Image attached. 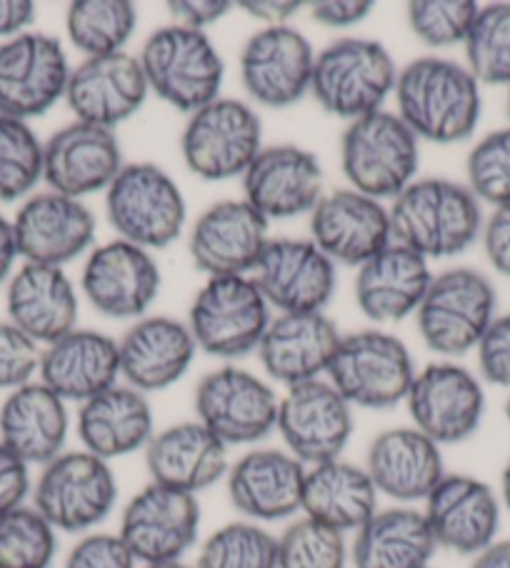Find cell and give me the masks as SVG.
Returning <instances> with one entry per match:
<instances>
[{
    "label": "cell",
    "instance_id": "cell-50",
    "mask_svg": "<svg viewBox=\"0 0 510 568\" xmlns=\"http://www.w3.org/2000/svg\"><path fill=\"white\" fill-rule=\"evenodd\" d=\"M31 488V466L0 440V514L23 506Z\"/></svg>",
    "mask_w": 510,
    "mask_h": 568
},
{
    "label": "cell",
    "instance_id": "cell-25",
    "mask_svg": "<svg viewBox=\"0 0 510 568\" xmlns=\"http://www.w3.org/2000/svg\"><path fill=\"white\" fill-rule=\"evenodd\" d=\"M151 88L141 61L131 53L85 58L71 71L65 101L75 121L113 131L143 108Z\"/></svg>",
    "mask_w": 510,
    "mask_h": 568
},
{
    "label": "cell",
    "instance_id": "cell-41",
    "mask_svg": "<svg viewBox=\"0 0 510 568\" xmlns=\"http://www.w3.org/2000/svg\"><path fill=\"white\" fill-rule=\"evenodd\" d=\"M195 568H278V538L251 521L225 524L205 538Z\"/></svg>",
    "mask_w": 510,
    "mask_h": 568
},
{
    "label": "cell",
    "instance_id": "cell-53",
    "mask_svg": "<svg viewBox=\"0 0 510 568\" xmlns=\"http://www.w3.org/2000/svg\"><path fill=\"white\" fill-rule=\"evenodd\" d=\"M370 11L373 3L368 0H318L310 6V18L320 26L333 28V31H343V28L366 21Z\"/></svg>",
    "mask_w": 510,
    "mask_h": 568
},
{
    "label": "cell",
    "instance_id": "cell-34",
    "mask_svg": "<svg viewBox=\"0 0 510 568\" xmlns=\"http://www.w3.org/2000/svg\"><path fill=\"white\" fill-rule=\"evenodd\" d=\"M71 416L65 400L41 381L8 394L0 406V440L28 466H45L63 454Z\"/></svg>",
    "mask_w": 510,
    "mask_h": 568
},
{
    "label": "cell",
    "instance_id": "cell-42",
    "mask_svg": "<svg viewBox=\"0 0 510 568\" xmlns=\"http://www.w3.org/2000/svg\"><path fill=\"white\" fill-rule=\"evenodd\" d=\"M55 551V528L35 506L0 514V568H51Z\"/></svg>",
    "mask_w": 510,
    "mask_h": 568
},
{
    "label": "cell",
    "instance_id": "cell-55",
    "mask_svg": "<svg viewBox=\"0 0 510 568\" xmlns=\"http://www.w3.org/2000/svg\"><path fill=\"white\" fill-rule=\"evenodd\" d=\"M35 21V6L31 0H0V38H11L26 33Z\"/></svg>",
    "mask_w": 510,
    "mask_h": 568
},
{
    "label": "cell",
    "instance_id": "cell-16",
    "mask_svg": "<svg viewBox=\"0 0 510 568\" xmlns=\"http://www.w3.org/2000/svg\"><path fill=\"white\" fill-rule=\"evenodd\" d=\"M408 410L414 428L438 446L468 440L486 414V394L480 381L458 364H430L418 371L408 390Z\"/></svg>",
    "mask_w": 510,
    "mask_h": 568
},
{
    "label": "cell",
    "instance_id": "cell-40",
    "mask_svg": "<svg viewBox=\"0 0 510 568\" xmlns=\"http://www.w3.org/2000/svg\"><path fill=\"white\" fill-rule=\"evenodd\" d=\"M463 45L478 83L510 88V3L480 8Z\"/></svg>",
    "mask_w": 510,
    "mask_h": 568
},
{
    "label": "cell",
    "instance_id": "cell-48",
    "mask_svg": "<svg viewBox=\"0 0 510 568\" xmlns=\"http://www.w3.org/2000/svg\"><path fill=\"white\" fill-rule=\"evenodd\" d=\"M65 568H139L118 534H88L65 558Z\"/></svg>",
    "mask_w": 510,
    "mask_h": 568
},
{
    "label": "cell",
    "instance_id": "cell-43",
    "mask_svg": "<svg viewBox=\"0 0 510 568\" xmlns=\"http://www.w3.org/2000/svg\"><path fill=\"white\" fill-rule=\"evenodd\" d=\"M43 179V143L31 125L0 115V201L26 199Z\"/></svg>",
    "mask_w": 510,
    "mask_h": 568
},
{
    "label": "cell",
    "instance_id": "cell-1",
    "mask_svg": "<svg viewBox=\"0 0 510 568\" xmlns=\"http://www.w3.org/2000/svg\"><path fill=\"white\" fill-rule=\"evenodd\" d=\"M394 93L400 121L418 141H466L480 121V83L466 65L446 58H416L398 71Z\"/></svg>",
    "mask_w": 510,
    "mask_h": 568
},
{
    "label": "cell",
    "instance_id": "cell-35",
    "mask_svg": "<svg viewBox=\"0 0 510 568\" xmlns=\"http://www.w3.org/2000/svg\"><path fill=\"white\" fill-rule=\"evenodd\" d=\"M430 281L434 273L420 253L390 243L358 268V308L376 323H398L418 311Z\"/></svg>",
    "mask_w": 510,
    "mask_h": 568
},
{
    "label": "cell",
    "instance_id": "cell-51",
    "mask_svg": "<svg viewBox=\"0 0 510 568\" xmlns=\"http://www.w3.org/2000/svg\"><path fill=\"white\" fill-rule=\"evenodd\" d=\"M483 246L490 266L510 278V203L490 213L483 225Z\"/></svg>",
    "mask_w": 510,
    "mask_h": 568
},
{
    "label": "cell",
    "instance_id": "cell-29",
    "mask_svg": "<svg viewBox=\"0 0 510 568\" xmlns=\"http://www.w3.org/2000/svg\"><path fill=\"white\" fill-rule=\"evenodd\" d=\"M195 338L188 323L169 316H145L118 341L121 376L141 394L165 390L185 376L195 358Z\"/></svg>",
    "mask_w": 510,
    "mask_h": 568
},
{
    "label": "cell",
    "instance_id": "cell-49",
    "mask_svg": "<svg viewBox=\"0 0 510 568\" xmlns=\"http://www.w3.org/2000/svg\"><path fill=\"white\" fill-rule=\"evenodd\" d=\"M476 351L480 376L488 384L510 390V313L490 323Z\"/></svg>",
    "mask_w": 510,
    "mask_h": 568
},
{
    "label": "cell",
    "instance_id": "cell-9",
    "mask_svg": "<svg viewBox=\"0 0 510 568\" xmlns=\"http://www.w3.org/2000/svg\"><path fill=\"white\" fill-rule=\"evenodd\" d=\"M271 326V306L251 276L208 278L195 293L188 328L208 356L241 358L258 351Z\"/></svg>",
    "mask_w": 510,
    "mask_h": 568
},
{
    "label": "cell",
    "instance_id": "cell-3",
    "mask_svg": "<svg viewBox=\"0 0 510 568\" xmlns=\"http://www.w3.org/2000/svg\"><path fill=\"white\" fill-rule=\"evenodd\" d=\"M396 63L388 48L368 38H340L316 55L310 93L336 119L358 121L382 111L396 91Z\"/></svg>",
    "mask_w": 510,
    "mask_h": 568
},
{
    "label": "cell",
    "instance_id": "cell-36",
    "mask_svg": "<svg viewBox=\"0 0 510 568\" xmlns=\"http://www.w3.org/2000/svg\"><path fill=\"white\" fill-rule=\"evenodd\" d=\"M75 428L83 450L111 462L145 450L153 438V408L141 390L115 384L81 404Z\"/></svg>",
    "mask_w": 510,
    "mask_h": 568
},
{
    "label": "cell",
    "instance_id": "cell-27",
    "mask_svg": "<svg viewBox=\"0 0 510 568\" xmlns=\"http://www.w3.org/2000/svg\"><path fill=\"white\" fill-rule=\"evenodd\" d=\"M308 466L280 448H255L228 468V496L251 521H283L300 511Z\"/></svg>",
    "mask_w": 510,
    "mask_h": 568
},
{
    "label": "cell",
    "instance_id": "cell-31",
    "mask_svg": "<svg viewBox=\"0 0 510 568\" xmlns=\"http://www.w3.org/2000/svg\"><path fill=\"white\" fill-rule=\"evenodd\" d=\"M366 471L378 494L414 504L443 481L446 466L440 446L418 428H390L373 438Z\"/></svg>",
    "mask_w": 510,
    "mask_h": 568
},
{
    "label": "cell",
    "instance_id": "cell-24",
    "mask_svg": "<svg viewBox=\"0 0 510 568\" xmlns=\"http://www.w3.org/2000/svg\"><path fill=\"white\" fill-rule=\"evenodd\" d=\"M123 165L115 133L83 121L63 125L43 143V181L75 201L111 189Z\"/></svg>",
    "mask_w": 510,
    "mask_h": 568
},
{
    "label": "cell",
    "instance_id": "cell-12",
    "mask_svg": "<svg viewBox=\"0 0 510 568\" xmlns=\"http://www.w3.org/2000/svg\"><path fill=\"white\" fill-rule=\"evenodd\" d=\"M280 398L266 381L248 371L223 366L195 388V420L225 446L258 444L276 430Z\"/></svg>",
    "mask_w": 510,
    "mask_h": 568
},
{
    "label": "cell",
    "instance_id": "cell-30",
    "mask_svg": "<svg viewBox=\"0 0 510 568\" xmlns=\"http://www.w3.org/2000/svg\"><path fill=\"white\" fill-rule=\"evenodd\" d=\"M145 466L153 484L195 496L228 476V446L198 420H185L153 434Z\"/></svg>",
    "mask_w": 510,
    "mask_h": 568
},
{
    "label": "cell",
    "instance_id": "cell-22",
    "mask_svg": "<svg viewBox=\"0 0 510 568\" xmlns=\"http://www.w3.org/2000/svg\"><path fill=\"white\" fill-rule=\"evenodd\" d=\"M18 256L35 266L63 268L91 248L95 219L83 201L61 193H35L13 219Z\"/></svg>",
    "mask_w": 510,
    "mask_h": 568
},
{
    "label": "cell",
    "instance_id": "cell-61",
    "mask_svg": "<svg viewBox=\"0 0 510 568\" xmlns=\"http://www.w3.org/2000/svg\"><path fill=\"white\" fill-rule=\"evenodd\" d=\"M508 115H510V91H508Z\"/></svg>",
    "mask_w": 510,
    "mask_h": 568
},
{
    "label": "cell",
    "instance_id": "cell-44",
    "mask_svg": "<svg viewBox=\"0 0 510 568\" xmlns=\"http://www.w3.org/2000/svg\"><path fill=\"white\" fill-rule=\"evenodd\" d=\"M346 534L303 516L278 536V568H346Z\"/></svg>",
    "mask_w": 510,
    "mask_h": 568
},
{
    "label": "cell",
    "instance_id": "cell-45",
    "mask_svg": "<svg viewBox=\"0 0 510 568\" xmlns=\"http://www.w3.org/2000/svg\"><path fill=\"white\" fill-rule=\"evenodd\" d=\"M480 6L473 0H416L408 6V26L428 48L466 43Z\"/></svg>",
    "mask_w": 510,
    "mask_h": 568
},
{
    "label": "cell",
    "instance_id": "cell-33",
    "mask_svg": "<svg viewBox=\"0 0 510 568\" xmlns=\"http://www.w3.org/2000/svg\"><path fill=\"white\" fill-rule=\"evenodd\" d=\"M6 311L8 321L28 338L51 346L75 331L78 293L63 268L26 263L8 283Z\"/></svg>",
    "mask_w": 510,
    "mask_h": 568
},
{
    "label": "cell",
    "instance_id": "cell-20",
    "mask_svg": "<svg viewBox=\"0 0 510 568\" xmlns=\"http://www.w3.org/2000/svg\"><path fill=\"white\" fill-rule=\"evenodd\" d=\"M310 241L333 263L360 268L394 243L390 211L380 201L353 189L323 193L310 211Z\"/></svg>",
    "mask_w": 510,
    "mask_h": 568
},
{
    "label": "cell",
    "instance_id": "cell-54",
    "mask_svg": "<svg viewBox=\"0 0 510 568\" xmlns=\"http://www.w3.org/2000/svg\"><path fill=\"white\" fill-rule=\"evenodd\" d=\"M241 8L248 16L258 18L261 23H266V28H276V26H288L293 16H298L303 3L298 0H245Z\"/></svg>",
    "mask_w": 510,
    "mask_h": 568
},
{
    "label": "cell",
    "instance_id": "cell-11",
    "mask_svg": "<svg viewBox=\"0 0 510 568\" xmlns=\"http://www.w3.org/2000/svg\"><path fill=\"white\" fill-rule=\"evenodd\" d=\"M263 151V123L248 103L218 98L185 123L181 153L188 171L203 181L243 179Z\"/></svg>",
    "mask_w": 510,
    "mask_h": 568
},
{
    "label": "cell",
    "instance_id": "cell-46",
    "mask_svg": "<svg viewBox=\"0 0 510 568\" xmlns=\"http://www.w3.org/2000/svg\"><path fill=\"white\" fill-rule=\"evenodd\" d=\"M468 189L478 201L498 205L510 203V129L488 133L483 141L470 151Z\"/></svg>",
    "mask_w": 510,
    "mask_h": 568
},
{
    "label": "cell",
    "instance_id": "cell-39",
    "mask_svg": "<svg viewBox=\"0 0 510 568\" xmlns=\"http://www.w3.org/2000/svg\"><path fill=\"white\" fill-rule=\"evenodd\" d=\"M139 26V11L128 0H78L68 8L65 31L85 58L123 53Z\"/></svg>",
    "mask_w": 510,
    "mask_h": 568
},
{
    "label": "cell",
    "instance_id": "cell-2",
    "mask_svg": "<svg viewBox=\"0 0 510 568\" xmlns=\"http://www.w3.org/2000/svg\"><path fill=\"white\" fill-rule=\"evenodd\" d=\"M394 243L428 258H450L483 233V211L473 191L446 179H420L394 199Z\"/></svg>",
    "mask_w": 510,
    "mask_h": 568
},
{
    "label": "cell",
    "instance_id": "cell-58",
    "mask_svg": "<svg viewBox=\"0 0 510 568\" xmlns=\"http://www.w3.org/2000/svg\"><path fill=\"white\" fill-rule=\"evenodd\" d=\"M500 496H503V504L510 511V462L503 468V476H500Z\"/></svg>",
    "mask_w": 510,
    "mask_h": 568
},
{
    "label": "cell",
    "instance_id": "cell-37",
    "mask_svg": "<svg viewBox=\"0 0 510 568\" xmlns=\"http://www.w3.org/2000/svg\"><path fill=\"white\" fill-rule=\"evenodd\" d=\"M300 511L340 534H356L378 511V488L373 486L366 466L343 458L308 466Z\"/></svg>",
    "mask_w": 510,
    "mask_h": 568
},
{
    "label": "cell",
    "instance_id": "cell-52",
    "mask_svg": "<svg viewBox=\"0 0 510 568\" xmlns=\"http://www.w3.org/2000/svg\"><path fill=\"white\" fill-rule=\"evenodd\" d=\"M233 3L225 0H171L169 11L173 16V26L191 28V31H203L218 23L223 16H228Z\"/></svg>",
    "mask_w": 510,
    "mask_h": 568
},
{
    "label": "cell",
    "instance_id": "cell-15",
    "mask_svg": "<svg viewBox=\"0 0 510 568\" xmlns=\"http://www.w3.org/2000/svg\"><path fill=\"white\" fill-rule=\"evenodd\" d=\"M276 430L303 466L336 462L353 436V406L330 381L290 386L280 398Z\"/></svg>",
    "mask_w": 510,
    "mask_h": 568
},
{
    "label": "cell",
    "instance_id": "cell-19",
    "mask_svg": "<svg viewBox=\"0 0 510 568\" xmlns=\"http://www.w3.org/2000/svg\"><path fill=\"white\" fill-rule=\"evenodd\" d=\"M251 278L280 313H320L338 283L336 263L300 239H271Z\"/></svg>",
    "mask_w": 510,
    "mask_h": 568
},
{
    "label": "cell",
    "instance_id": "cell-21",
    "mask_svg": "<svg viewBox=\"0 0 510 568\" xmlns=\"http://www.w3.org/2000/svg\"><path fill=\"white\" fill-rule=\"evenodd\" d=\"M268 221L241 201H218L191 231V258L208 278L248 276L268 246Z\"/></svg>",
    "mask_w": 510,
    "mask_h": 568
},
{
    "label": "cell",
    "instance_id": "cell-13",
    "mask_svg": "<svg viewBox=\"0 0 510 568\" xmlns=\"http://www.w3.org/2000/svg\"><path fill=\"white\" fill-rule=\"evenodd\" d=\"M71 65L63 43L26 31L0 45V115L31 121L65 98Z\"/></svg>",
    "mask_w": 510,
    "mask_h": 568
},
{
    "label": "cell",
    "instance_id": "cell-32",
    "mask_svg": "<svg viewBox=\"0 0 510 568\" xmlns=\"http://www.w3.org/2000/svg\"><path fill=\"white\" fill-rule=\"evenodd\" d=\"M41 384L61 396L65 404H85L113 388L121 378L118 341L98 331L75 328L45 346L41 356Z\"/></svg>",
    "mask_w": 510,
    "mask_h": 568
},
{
    "label": "cell",
    "instance_id": "cell-28",
    "mask_svg": "<svg viewBox=\"0 0 510 568\" xmlns=\"http://www.w3.org/2000/svg\"><path fill=\"white\" fill-rule=\"evenodd\" d=\"M340 331L326 313H280L258 346L266 374L283 386H300L328 374Z\"/></svg>",
    "mask_w": 510,
    "mask_h": 568
},
{
    "label": "cell",
    "instance_id": "cell-38",
    "mask_svg": "<svg viewBox=\"0 0 510 568\" xmlns=\"http://www.w3.org/2000/svg\"><path fill=\"white\" fill-rule=\"evenodd\" d=\"M438 544L424 511L408 506L376 511L358 528L350 558L356 568H428Z\"/></svg>",
    "mask_w": 510,
    "mask_h": 568
},
{
    "label": "cell",
    "instance_id": "cell-4",
    "mask_svg": "<svg viewBox=\"0 0 510 568\" xmlns=\"http://www.w3.org/2000/svg\"><path fill=\"white\" fill-rule=\"evenodd\" d=\"M139 61L151 91L183 113L193 115L221 98L225 65L208 33L159 28L143 43Z\"/></svg>",
    "mask_w": 510,
    "mask_h": 568
},
{
    "label": "cell",
    "instance_id": "cell-8",
    "mask_svg": "<svg viewBox=\"0 0 510 568\" xmlns=\"http://www.w3.org/2000/svg\"><path fill=\"white\" fill-rule=\"evenodd\" d=\"M328 378L350 406L386 410L408 398L416 366L408 346L382 331H358L340 338Z\"/></svg>",
    "mask_w": 510,
    "mask_h": 568
},
{
    "label": "cell",
    "instance_id": "cell-23",
    "mask_svg": "<svg viewBox=\"0 0 510 568\" xmlns=\"http://www.w3.org/2000/svg\"><path fill=\"white\" fill-rule=\"evenodd\" d=\"M424 516L438 548L478 556L498 541L500 501L493 488L466 474H446L426 498Z\"/></svg>",
    "mask_w": 510,
    "mask_h": 568
},
{
    "label": "cell",
    "instance_id": "cell-47",
    "mask_svg": "<svg viewBox=\"0 0 510 568\" xmlns=\"http://www.w3.org/2000/svg\"><path fill=\"white\" fill-rule=\"evenodd\" d=\"M43 351L11 321H0V388L16 390L31 384L41 371Z\"/></svg>",
    "mask_w": 510,
    "mask_h": 568
},
{
    "label": "cell",
    "instance_id": "cell-5",
    "mask_svg": "<svg viewBox=\"0 0 510 568\" xmlns=\"http://www.w3.org/2000/svg\"><path fill=\"white\" fill-rule=\"evenodd\" d=\"M418 139L398 113L376 111L348 123L340 141V169L353 191L370 199H398L418 173Z\"/></svg>",
    "mask_w": 510,
    "mask_h": 568
},
{
    "label": "cell",
    "instance_id": "cell-6",
    "mask_svg": "<svg viewBox=\"0 0 510 568\" xmlns=\"http://www.w3.org/2000/svg\"><path fill=\"white\" fill-rule=\"evenodd\" d=\"M105 211L118 239L145 251L181 239L188 209L169 173L153 163H128L105 191Z\"/></svg>",
    "mask_w": 510,
    "mask_h": 568
},
{
    "label": "cell",
    "instance_id": "cell-26",
    "mask_svg": "<svg viewBox=\"0 0 510 568\" xmlns=\"http://www.w3.org/2000/svg\"><path fill=\"white\" fill-rule=\"evenodd\" d=\"M243 193L268 223L298 219L323 199V169L306 149L271 145L243 173Z\"/></svg>",
    "mask_w": 510,
    "mask_h": 568
},
{
    "label": "cell",
    "instance_id": "cell-18",
    "mask_svg": "<svg viewBox=\"0 0 510 568\" xmlns=\"http://www.w3.org/2000/svg\"><path fill=\"white\" fill-rule=\"evenodd\" d=\"M83 293L108 318H143L161 291V268L151 251L115 239L91 251L83 276Z\"/></svg>",
    "mask_w": 510,
    "mask_h": 568
},
{
    "label": "cell",
    "instance_id": "cell-10",
    "mask_svg": "<svg viewBox=\"0 0 510 568\" xmlns=\"http://www.w3.org/2000/svg\"><path fill=\"white\" fill-rule=\"evenodd\" d=\"M118 498L113 468L88 450H63L43 466L33 506L55 531L83 534L105 521Z\"/></svg>",
    "mask_w": 510,
    "mask_h": 568
},
{
    "label": "cell",
    "instance_id": "cell-56",
    "mask_svg": "<svg viewBox=\"0 0 510 568\" xmlns=\"http://www.w3.org/2000/svg\"><path fill=\"white\" fill-rule=\"evenodd\" d=\"M16 258H18V246H16L13 221H8L6 215H0V283L11 276Z\"/></svg>",
    "mask_w": 510,
    "mask_h": 568
},
{
    "label": "cell",
    "instance_id": "cell-59",
    "mask_svg": "<svg viewBox=\"0 0 510 568\" xmlns=\"http://www.w3.org/2000/svg\"><path fill=\"white\" fill-rule=\"evenodd\" d=\"M141 568H195V566H185L183 561H171V564H151V566H141Z\"/></svg>",
    "mask_w": 510,
    "mask_h": 568
},
{
    "label": "cell",
    "instance_id": "cell-57",
    "mask_svg": "<svg viewBox=\"0 0 510 568\" xmlns=\"http://www.w3.org/2000/svg\"><path fill=\"white\" fill-rule=\"evenodd\" d=\"M470 568H510V538L493 541L483 548L478 556H473Z\"/></svg>",
    "mask_w": 510,
    "mask_h": 568
},
{
    "label": "cell",
    "instance_id": "cell-14",
    "mask_svg": "<svg viewBox=\"0 0 510 568\" xmlns=\"http://www.w3.org/2000/svg\"><path fill=\"white\" fill-rule=\"evenodd\" d=\"M198 498L151 481L123 508L118 536L135 561L151 566L183 561V556L198 541Z\"/></svg>",
    "mask_w": 510,
    "mask_h": 568
},
{
    "label": "cell",
    "instance_id": "cell-60",
    "mask_svg": "<svg viewBox=\"0 0 510 568\" xmlns=\"http://www.w3.org/2000/svg\"><path fill=\"white\" fill-rule=\"evenodd\" d=\"M506 414H508V420H510V398H508V406H506Z\"/></svg>",
    "mask_w": 510,
    "mask_h": 568
},
{
    "label": "cell",
    "instance_id": "cell-17",
    "mask_svg": "<svg viewBox=\"0 0 510 568\" xmlns=\"http://www.w3.org/2000/svg\"><path fill=\"white\" fill-rule=\"evenodd\" d=\"M316 53L293 26L263 28L241 51L245 93L266 108H288L310 93Z\"/></svg>",
    "mask_w": 510,
    "mask_h": 568
},
{
    "label": "cell",
    "instance_id": "cell-7",
    "mask_svg": "<svg viewBox=\"0 0 510 568\" xmlns=\"http://www.w3.org/2000/svg\"><path fill=\"white\" fill-rule=\"evenodd\" d=\"M496 321V288L473 268H450L434 276L424 303L416 311L424 344L446 358L478 348Z\"/></svg>",
    "mask_w": 510,
    "mask_h": 568
}]
</instances>
